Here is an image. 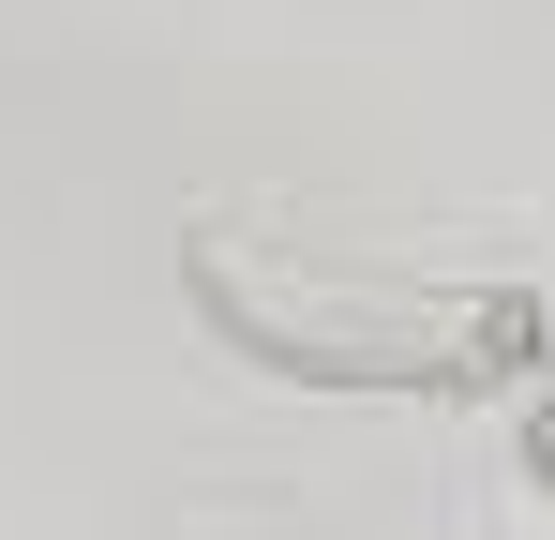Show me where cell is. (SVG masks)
<instances>
[{"mask_svg":"<svg viewBox=\"0 0 555 540\" xmlns=\"http://www.w3.org/2000/svg\"><path fill=\"white\" fill-rule=\"evenodd\" d=\"M526 480H541V496H555V406H541V436H526Z\"/></svg>","mask_w":555,"mask_h":540,"instance_id":"cell-2","label":"cell"},{"mask_svg":"<svg viewBox=\"0 0 555 540\" xmlns=\"http://www.w3.org/2000/svg\"><path fill=\"white\" fill-rule=\"evenodd\" d=\"M181 285L256 375H300V390H511L541 360V300L526 285L375 270V256H331V241L195 226Z\"/></svg>","mask_w":555,"mask_h":540,"instance_id":"cell-1","label":"cell"}]
</instances>
